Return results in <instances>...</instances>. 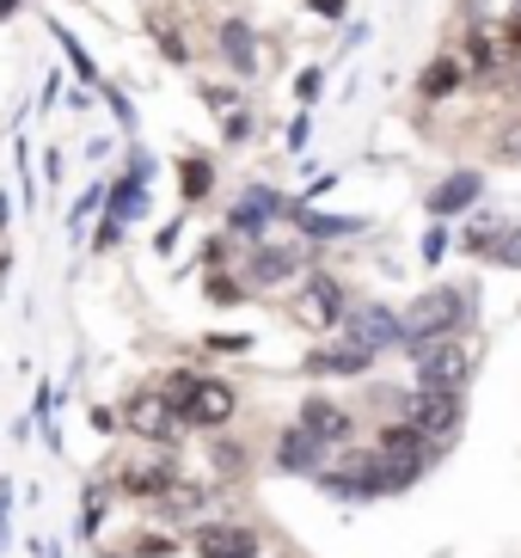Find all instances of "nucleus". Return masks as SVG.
<instances>
[{"instance_id": "1", "label": "nucleus", "mask_w": 521, "mask_h": 558, "mask_svg": "<svg viewBox=\"0 0 521 558\" xmlns=\"http://www.w3.org/2000/svg\"><path fill=\"white\" fill-rule=\"evenodd\" d=\"M399 319H405V350H399V356H417L424 344L460 338V331L473 326L478 319V289H467V282H436V289H424Z\"/></svg>"}, {"instance_id": "25", "label": "nucleus", "mask_w": 521, "mask_h": 558, "mask_svg": "<svg viewBox=\"0 0 521 558\" xmlns=\"http://www.w3.org/2000/svg\"><path fill=\"white\" fill-rule=\"evenodd\" d=\"M203 295H209V307H240L245 295H252V289H245V277H221V270H209V282H203Z\"/></svg>"}, {"instance_id": "31", "label": "nucleus", "mask_w": 521, "mask_h": 558, "mask_svg": "<svg viewBox=\"0 0 521 558\" xmlns=\"http://www.w3.org/2000/svg\"><path fill=\"white\" fill-rule=\"evenodd\" d=\"M490 264H504V270H521V221H509V228H504V240H497Z\"/></svg>"}, {"instance_id": "34", "label": "nucleus", "mask_w": 521, "mask_h": 558, "mask_svg": "<svg viewBox=\"0 0 521 558\" xmlns=\"http://www.w3.org/2000/svg\"><path fill=\"white\" fill-rule=\"evenodd\" d=\"M203 105H209V111H215V123H221V117H228V111H240V93H233V86H203Z\"/></svg>"}, {"instance_id": "32", "label": "nucleus", "mask_w": 521, "mask_h": 558, "mask_svg": "<svg viewBox=\"0 0 521 558\" xmlns=\"http://www.w3.org/2000/svg\"><path fill=\"white\" fill-rule=\"evenodd\" d=\"M154 37H160V50H166V62H191V44H184V32H172L166 19H154Z\"/></svg>"}, {"instance_id": "20", "label": "nucleus", "mask_w": 521, "mask_h": 558, "mask_svg": "<svg viewBox=\"0 0 521 558\" xmlns=\"http://www.w3.org/2000/svg\"><path fill=\"white\" fill-rule=\"evenodd\" d=\"M504 56H509V44H504V37H490L485 25H473V32H467V44H460V62H467V74H473V81H490V74L504 68Z\"/></svg>"}, {"instance_id": "8", "label": "nucleus", "mask_w": 521, "mask_h": 558, "mask_svg": "<svg viewBox=\"0 0 521 558\" xmlns=\"http://www.w3.org/2000/svg\"><path fill=\"white\" fill-rule=\"evenodd\" d=\"M478 203H485V172H478V166H455V172H441V179L424 191V215H429V221L473 215Z\"/></svg>"}, {"instance_id": "24", "label": "nucleus", "mask_w": 521, "mask_h": 558, "mask_svg": "<svg viewBox=\"0 0 521 558\" xmlns=\"http://www.w3.org/2000/svg\"><path fill=\"white\" fill-rule=\"evenodd\" d=\"M209 460H215V473H221V478H245V473H252V448H245L240 436H215Z\"/></svg>"}, {"instance_id": "5", "label": "nucleus", "mask_w": 521, "mask_h": 558, "mask_svg": "<svg viewBox=\"0 0 521 558\" xmlns=\"http://www.w3.org/2000/svg\"><path fill=\"white\" fill-rule=\"evenodd\" d=\"M117 417H123V429H130L135 442H154V448H166L184 429V417H179V405H172L166 387H135V393L117 405Z\"/></svg>"}, {"instance_id": "10", "label": "nucleus", "mask_w": 521, "mask_h": 558, "mask_svg": "<svg viewBox=\"0 0 521 558\" xmlns=\"http://www.w3.org/2000/svg\"><path fill=\"white\" fill-rule=\"evenodd\" d=\"M289 203H294V197H282V191H270V184H245V197L228 209V233H233V240H252V246H258L270 221H289Z\"/></svg>"}, {"instance_id": "41", "label": "nucleus", "mask_w": 521, "mask_h": 558, "mask_svg": "<svg viewBox=\"0 0 521 558\" xmlns=\"http://www.w3.org/2000/svg\"><path fill=\"white\" fill-rule=\"evenodd\" d=\"M497 160H504V166H521V130L497 135Z\"/></svg>"}, {"instance_id": "2", "label": "nucleus", "mask_w": 521, "mask_h": 558, "mask_svg": "<svg viewBox=\"0 0 521 558\" xmlns=\"http://www.w3.org/2000/svg\"><path fill=\"white\" fill-rule=\"evenodd\" d=\"M399 417H405L424 442H436V448H448L467 429V393H399Z\"/></svg>"}, {"instance_id": "15", "label": "nucleus", "mask_w": 521, "mask_h": 558, "mask_svg": "<svg viewBox=\"0 0 521 558\" xmlns=\"http://www.w3.org/2000/svg\"><path fill=\"white\" fill-rule=\"evenodd\" d=\"M172 478H179L172 454H130L123 466H117V492H123V497H147V504H154Z\"/></svg>"}, {"instance_id": "35", "label": "nucleus", "mask_w": 521, "mask_h": 558, "mask_svg": "<svg viewBox=\"0 0 521 558\" xmlns=\"http://www.w3.org/2000/svg\"><path fill=\"white\" fill-rule=\"evenodd\" d=\"M123 233H130V228H123L117 215H105V221H98V233H93V252H117V246H123Z\"/></svg>"}, {"instance_id": "17", "label": "nucleus", "mask_w": 521, "mask_h": 558, "mask_svg": "<svg viewBox=\"0 0 521 558\" xmlns=\"http://www.w3.org/2000/svg\"><path fill=\"white\" fill-rule=\"evenodd\" d=\"M154 515H160L166 527H196V522H209V492H203V485H184V478H172V485L154 497Z\"/></svg>"}, {"instance_id": "7", "label": "nucleus", "mask_w": 521, "mask_h": 558, "mask_svg": "<svg viewBox=\"0 0 521 558\" xmlns=\"http://www.w3.org/2000/svg\"><path fill=\"white\" fill-rule=\"evenodd\" d=\"M343 338L362 350H375V356H387V350H405V319L387 307V301H350V313H343Z\"/></svg>"}, {"instance_id": "26", "label": "nucleus", "mask_w": 521, "mask_h": 558, "mask_svg": "<svg viewBox=\"0 0 521 558\" xmlns=\"http://www.w3.org/2000/svg\"><path fill=\"white\" fill-rule=\"evenodd\" d=\"M105 191H111V184H86L81 197H74V209H68V233H74V240H81V228L105 209Z\"/></svg>"}, {"instance_id": "44", "label": "nucleus", "mask_w": 521, "mask_h": 558, "mask_svg": "<svg viewBox=\"0 0 521 558\" xmlns=\"http://www.w3.org/2000/svg\"><path fill=\"white\" fill-rule=\"evenodd\" d=\"M509 56H521V0H516V13H509V32H504Z\"/></svg>"}, {"instance_id": "6", "label": "nucleus", "mask_w": 521, "mask_h": 558, "mask_svg": "<svg viewBox=\"0 0 521 558\" xmlns=\"http://www.w3.org/2000/svg\"><path fill=\"white\" fill-rule=\"evenodd\" d=\"M289 313L307 331H338L343 313H350V289H343L331 270H313V264H307V277L294 282V307Z\"/></svg>"}, {"instance_id": "48", "label": "nucleus", "mask_w": 521, "mask_h": 558, "mask_svg": "<svg viewBox=\"0 0 521 558\" xmlns=\"http://www.w3.org/2000/svg\"><path fill=\"white\" fill-rule=\"evenodd\" d=\"M516 93H521V68H516Z\"/></svg>"}, {"instance_id": "23", "label": "nucleus", "mask_w": 521, "mask_h": 558, "mask_svg": "<svg viewBox=\"0 0 521 558\" xmlns=\"http://www.w3.org/2000/svg\"><path fill=\"white\" fill-rule=\"evenodd\" d=\"M179 197L184 203H209L215 197V160L209 154H179Z\"/></svg>"}, {"instance_id": "38", "label": "nucleus", "mask_w": 521, "mask_h": 558, "mask_svg": "<svg viewBox=\"0 0 521 558\" xmlns=\"http://www.w3.org/2000/svg\"><path fill=\"white\" fill-rule=\"evenodd\" d=\"M307 135H313V111H301L289 123V154H307Z\"/></svg>"}, {"instance_id": "29", "label": "nucleus", "mask_w": 521, "mask_h": 558, "mask_svg": "<svg viewBox=\"0 0 521 558\" xmlns=\"http://www.w3.org/2000/svg\"><path fill=\"white\" fill-rule=\"evenodd\" d=\"M105 504H111V492H105V485H86V509H81V534L86 541H93L98 522H105Z\"/></svg>"}, {"instance_id": "37", "label": "nucleus", "mask_w": 521, "mask_h": 558, "mask_svg": "<svg viewBox=\"0 0 521 558\" xmlns=\"http://www.w3.org/2000/svg\"><path fill=\"white\" fill-rule=\"evenodd\" d=\"M221 135H228V142H245V135H252V111H245V105H240V111H228V117H221Z\"/></svg>"}, {"instance_id": "30", "label": "nucleus", "mask_w": 521, "mask_h": 558, "mask_svg": "<svg viewBox=\"0 0 521 558\" xmlns=\"http://www.w3.org/2000/svg\"><path fill=\"white\" fill-rule=\"evenodd\" d=\"M123 179H135V184H154V154L142 148L130 135V154H123Z\"/></svg>"}, {"instance_id": "16", "label": "nucleus", "mask_w": 521, "mask_h": 558, "mask_svg": "<svg viewBox=\"0 0 521 558\" xmlns=\"http://www.w3.org/2000/svg\"><path fill=\"white\" fill-rule=\"evenodd\" d=\"M289 221L301 228V240H307V246H319V240H356V233L368 228L362 215H326V209H313L307 197L289 203Z\"/></svg>"}, {"instance_id": "36", "label": "nucleus", "mask_w": 521, "mask_h": 558, "mask_svg": "<svg viewBox=\"0 0 521 558\" xmlns=\"http://www.w3.org/2000/svg\"><path fill=\"white\" fill-rule=\"evenodd\" d=\"M424 264H436V258H448V221H429V233H424Z\"/></svg>"}, {"instance_id": "12", "label": "nucleus", "mask_w": 521, "mask_h": 558, "mask_svg": "<svg viewBox=\"0 0 521 558\" xmlns=\"http://www.w3.org/2000/svg\"><path fill=\"white\" fill-rule=\"evenodd\" d=\"M270 460H277V473H289V478H313L319 466L331 460V448L313 436V429H301V424H282L277 429V448H270Z\"/></svg>"}, {"instance_id": "33", "label": "nucleus", "mask_w": 521, "mask_h": 558, "mask_svg": "<svg viewBox=\"0 0 521 558\" xmlns=\"http://www.w3.org/2000/svg\"><path fill=\"white\" fill-rule=\"evenodd\" d=\"M319 93H326V68H301V81H294L301 111H313V105H319Z\"/></svg>"}, {"instance_id": "27", "label": "nucleus", "mask_w": 521, "mask_h": 558, "mask_svg": "<svg viewBox=\"0 0 521 558\" xmlns=\"http://www.w3.org/2000/svg\"><path fill=\"white\" fill-rule=\"evenodd\" d=\"M504 228H509V221H490V215H485L478 228H467V240H460V246L473 252V258H490V252H497V240H504Z\"/></svg>"}, {"instance_id": "18", "label": "nucleus", "mask_w": 521, "mask_h": 558, "mask_svg": "<svg viewBox=\"0 0 521 558\" xmlns=\"http://www.w3.org/2000/svg\"><path fill=\"white\" fill-rule=\"evenodd\" d=\"M313 380H338V375H368L375 368V350H362V344H350V338H338V344H326V350H313L307 362H301Z\"/></svg>"}, {"instance_id": "45", "label": "nucleus", "mask_w": 521, "mask_h": 558, "mask_svg": "<svg viewBox=\"0 0 521 558\" xmlns=\"http://www.w3.org/2000/svg\"><path fill=\"white\" fill-rule=\"evenodd\" d=\"M93 93L98 86H74V93H68V111H93Z\"/></svg>"}, {"instance_id": "21", "label": "nucleus", "mask_w": 521, "mask_h": 558, "mask_svg": "<svg viewBox=\"0 0 521 558\" xmlns=\"http://www.w3.org/2000/svg\"><path fill=\"white\" fill-rule=\"evenodd\" d=\"M147 209H154L147 184H135V179H111V191H105V215H117L123 228H135V221H147Z\"/></svg>"}, {"instance_id": "49", "label": "nucleus", "mask_w": 521, "mask_h": 558, "mask_svg": "<svg viewBox=\"0 0 521 558\" xmlns=\"http://www.w3.org/2000/svg\"><path fill=\"white\" fill-rule=\"evenodd\" d=\"M0 277H7V264H0Z\"/></svg>"}, {"instance_id": "11", "label": "nucleus", "mask_w": 521, "mask_h": 558, "mask_svg": "<svg viewBox=\"0 0 521 558\" xmlns=\"http://www.w3.org/2000/svg\"><path fill=\"white\" fill-rule=\"evenodd\" d=\"M191 553L196 558H258L264 541H258V527H245V522H196Z\"/></svg>"}, {"instance_id": "42", "label": "nucleus", "mask_w": 521, "mask_h": 558, "mask_svg": "<svg viewBox=\"0 0 521 558\" xmlns=\"http://www.w3.org/2000/svg\"><path fill=\"white\" fill-rule=\"evenodd\" d=\"M135 553H142V558H166V553H179V541H166V534H147Z\"/></svg>"}, {"instance_id": "39", "label": "nucleus", "mask_w": 521, "mask_h": 558, "mask_svg": "<svg viewBox=\"0 0 521 558\" xmlns=\"http://www.w3.org/2000/svg\"><path fill=\"white\" fill-rule=\"evenodd\" d=\"M203 350H221V356H228V350H252V338H245V331H233V338L209 331V338H203Z\"/></svg>"}, {"instance_id": "14", "label": "nucleus", "mask_w": 521, "mask_h": 558, "mask_svg": "<svg viewBox=\"0 0 521 558\" xmlns=\"http://www.w3.org/2000/svg\"><path fill=\"white\" fill-rule=\"evenodd\" d=\"M215 50H221L233 81H252V74H258V32H252V19H240V13L221 19V25H215Z\"/></svg>"}, {"instance_id": "46", "label": "nucleus", "mask_w": 521, "mask_h": 558, "mask_svg": "<svg viewBox=\"0 0 521 558\" xmlns=\"http://www.w3.org/2000/svg\"><path fill=\"white\" fill-rule=\"evenodd\" d=\"M19 7H25V0H0V25H7V19L19 13Z\"/></svg>"}, {"instance_id": "50", "label": "nucleus", "mask_w": 521, "mask_h": 558, "mask_svg": "<svg viewBox=\"0 0 521 558\" xmlns=\"http://www.w3.org/2000/svg\"><path fill=\"white\" fill-rule=\"evenodd\" d=\"M81 7H86V0H81Z\"/></svg>"}, {"instance_id": "28", "label": "nucleus", "mask_w": 521, "mask_h": 558, "mask_svg": "<svg viewBox=\"0 0 521 558\" xmlns=\"http://www.w3.org/2000/svg\"><path fill=\"white\" fill-rule=\"evenodd\" d=\"M98 93H105V105H111L117 130H123V135H135V123H142V111H135V105H130V93H123V86H111V81L98 86Z\"/></svg>"}, {"instance_id": "4", "label": "nucleus", "mask_w": 521, "mask_h": 558, "mask_svg": "<svg viewBox=\"0 0 521 558\" xmlns=\"http://www.w3.org/2000/svg\"><path fill=\"white\" fill-rule=\"evenodd\" d=\"M313 264V246H277V240H258L252 252H240V277L252 295H264V289H289V282L307 277Z\"/></svg>"}, {"instance_id": "47", "label": "nucleus", "mask_w": 521, "mask_h": 558, "mask_svg": "<svg viewBox=\"0 0 521 558\" xmlns=\"http://www.w3.org/2000/svg\"><path fill=\"white\" fill-rule=\"evenodd\" d=\"M7 221H13V209H7V191H0V233H7Z\"/></svg>"}, {"instance_id": "9", "label": "nucleus", "mask_w": 521, "mask_h": 558, "mask_svg": "<svg viewBox=\"0 0 521 558\" xmlns=\"http://www.w3.org/2000/svg\"><path fill=\"white\" fill-rule=\"evenodd\" d=\"M233 411H240V387H228V380H209V375H196L191 393L179 399L184 429H228Z\"/></svg>"}, {"instance_id": "22", "label": "nucleus", "mask_w": 521, "mask_h": 558, "mask_svg": "<svg viewBox=\"0 0 521 558\" xmlns=\"http://www.w3.org/2000/svg\"><path fill=\"white\" fill-rule=\"evenodd\" d=\"M49 37L62 44V56H68V74H74V86H105V74H98L93 50H86V44H81L74 32H68V25H56V19H49Z\"/></svg>"}, {"instance_id": "3", "label": "nucleus", "mask_w": 521, "mask_h": 558, "mask_svg": "<svg viewBox=\"0 0 521 558\" xmlns=\"http://www.w3.org/2000/svg\"><path fill=\"white\" fill-rule=\"evenodd\" d=\"M411 368H417L424 393H467L473 387V344L467 338H436V344L411 356Z\"/></svg>"}, {"instance_id": "13", "label": "nucleus", "mask_w": 521, "mask_h": 558, "mask_svg": "<svg viewBox=\"0 0 521 558\" xmlns=\"http://www.w3.org/2000/svg\"><path fill=\"white\" fill-rule=\"evenodd\" d=\"M301 429H313L326 448H343L350 436H356V417H350V405L343 399H331V393H307L301 399V417H294Z\"/></svg>"}, {"instance_id": "19", "label": "nucleus", "mask_w": 521, "mask_h": 558, "mask_svg": "<svg viewBox=\"0 0 521 558\" xmlns=\"http://www.w3.org/2000/svg\"><path fill=\"white\" fill-rule=\"evenodd\" d=\"M460 86H467V62L460 56H429V68L417 74V99L441 105V99H455Z\"/></svg>"}, {"instance_id": "40", "label": "nucleus", "mask_w": 521, "mask_h": 558, "mask_svg": "<svg viewBox=\"0 0 521 558\" xmlns=\"http://www.w3.org/2000/svg\"><path fill=\"white\" fill-rule=\"evenodd\" d=\"M7 534H13V485H0V553H7Z\"/></svg>"}, {"instance_id": "43", "label": "nucleus", "mask_w": 521, "mask_h": 558, "mask_svg": "<svg viewBox=\"0 0 521 558\" xmlns=\"http://www.w3.org/2000/svg\"><path fill=\"white\" fill-rule=\"evenodd\" d=\"M343 7H350V0H307V13L313 19H331V25L343 19Z\"/></svg>"}]
</instances>
